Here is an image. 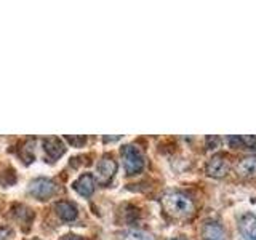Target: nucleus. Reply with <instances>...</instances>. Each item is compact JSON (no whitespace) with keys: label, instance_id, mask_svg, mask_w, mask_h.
<instances>
[{"label":"nucleus","instance_id":"6","mask_svg":"<svg viewBox=\"0 0 256 240\" xmlns=\"http://www.w3.org/2000/svg\"><path fill=\"white\" fill-rule=\"evenodd\" d=\"M229 172V164L226 162L224 156H214L210 162L206 164V173L212 178H224Z\"/></svg>","mask_w":256,"mask_h":240},{"label":"nucleus","instance_id":"1","mask_svg":"<svg viewBox=\"0 0 256 240\" xmlns=\"http://www.w3.org/2000/svg\"><path fill=\"white\" fill-rule=\"evenodd\" d=\"M162 206L165 213L174 220H188L196 212L192 198L180 190L166 192L162 198Z\"/></svg>","mask_w":256,"mask_h":240},{"label":"nucleus","instance_id":"17","mask_svg":"<svg viewBox=\"0 0 256 240\" xmlns=\"http://www.w3.org/2000/svg\"><path fill=\"white\" fill-rule=\"evenodd\" d=\"M172 240H184V238H172Z\"/></svg>","mask_w":256,"mask_h":240},{"label":"nucleus","instance_id":"10","mask_svg":"<svg viewBox=\"0 0 256 240\" xmlns=\"http://www.w3.org/2000/svg\"><path fill=\"white\" fill-rule=\"evenodd\" d=\"M236 172L242 178H252L256 174V156H248L238 160L236 166Z\"/></svg>","mask_w":256,"mask_h":240},{"label":"nucleus","instance_id":"9","mask_svg":"<svg viewBox=\"0 0 256 240\" xmlns=\"http://www.w3.org/2000/svg\"><path fill=\"white\" fill-rule=\"evenodd\" d=\"M72 188H74V190L77 192V194H80L82 197H90L93 192H94V180L92 174H82L77 181H74V184H72Z\"/></svg>","mask_w":256,"mask_h":240},{"label":"nucleus","instance_id":"2","mask_svg":"<svg viewBox=\"0 0 256 240\" xmlns=\"http://www.w3.org/2000/svg\"><path fill=\"white\" fill-rule=\"evenodd\" d=\"M122 157L128 174H136L144 168V157L141 150L133 144H126V146L122 148Z\"/></svg>","mask_w":256,"mask_h":240},{"label":"nucleus","instance_id":"15","mask_svg":"<svg viewBox=\"0 0 256 240\" xmlns=\"http://www.w3.org/2000/svg\"><path fill=\"white\" fill-rule=\"evenodd\" d=\"M12 230L6 229V228H0V240H8V237H10Z\"/></svg>","mask_w":256,"mask_h":240},{"label":"nucleus","instance_id":"5","mask_svg":"<svg viewBox=\"0 0 256 240\" xmlns=\"http://www.w3.org/2000/svg\"><path fill=\"white\" fill-rule=\"evenodd\" d=\"M238 230L246 240H256V214L245 213L238 218Z\"/></svg>","mask_w":256,"mask_h":240},{"label":"nucleus","instance_id":"14","mask_svg":"<svg viewBox=\"0 0 256 240\" xmlns=\"http://www.w3.org/2000/svg\"><path fill=\"white\" fill-rule=\"evenodd\" d=\"M66 141H69L76 148H82V144L86 142V136H66Z\"/></svg>","mask_w":256,"mask_h":240},{"label":"nucleus","instance_id":"3","mask_svg":"<svg viewBox=\"0 0 256 240\" xmlns=\"http://www.w3.org/2000/svg\"><path fill=\"white\" fill-rule=\"evenodd\" d=\"M117 172V162L110 156H104L96 165V180L101 186H108Z\"/></svg>","mask_w":256,"mask_h":240},{"label":"nucleus","instance_id":"12","mask_svg":"<svg viewBox=\"0 0 256 240\" xmlns=\"http://www.w3.org/2000/svg\"><path fill=\"white\" fill-rule=\"evenodd\" d=\"M54 208L58 216L64 221H74L77 218V206L70 202H58Z\"/></svg>","mask_w":256,"mask_h":240},{"label":"nucleus","instance_id":"7","mask_svg":"<svg viewBox=\"0 0 256 240\" xmlns=\"http://www.w3.org/2000/svg\"><path fill=\"white\" fill-rule=\"evenodd\" d=\"M204 240H228L226 230L218 221H206L202 228Z\"/></svg>","mask_w":256,"mask_h":240},{"label":"nucleus","instance_id":"16","mask_svg":"<svg viewBox=\"0 0 256 240\" xmlns=\"http://www.w3.org/2000/svg\"><path fill=\"white\" fill-rule=\"evenodd\" d=\"M62 240H82V238L77 237V236H66Z\"/></svg>","mask_w":256,"mask_h":240},{"label":"nucleus","instance_id":"4","mask_svg":"<svg viewBox=\"0 0 256 240\" xmlns=\"http://www.w3.org/2000/svg\"><path fill=\"white\" fill-rule=\"evenodd\" d=\"M56 190V186L52 180H46V178H37L30 182L29 186V194L34 196L38 200H46L50 198Z\"/></svg>","mask_w":256,"mask_h":240},{"label":"nucleus","instance_id":"13","mask_svg":"<svg viewBox=\"0 0 256 240\" xmlns=\"http://www.w3.org/2000/svg\"><path fill=\"white\" fill-rule=\"evenodd\" d=\"M125 240H154L150 234L142 230H130L125 234Z\"/></svg>","mask_w":256,"mask_h":240},{"label":"nucleus","instance_id":"8","mask_svg":"<svg viewBox=\"0 0 256 240\" xmlns=\"http://www.w3.org/2000/svg\"><path fill=\"white\" fill-rule=\"evenodd\" d=\"M44 149H45V154L52 158V162L56 158H60L64 152H66V146H64L62 140L56 138V136H50L44 141Z\"/></svg>","mask_w":256,"mask_h":240},{"label":"nucleus","instance_id":"11","mask_svg":"<svg viewBox=\"0 0 256 240\" xmlns=\"http://www.w3.org/2000/svg\"><path fill=\"white\" fill-rule=\"evenodd\" d=\"M228 142H229V146L234 148V149H240V148L254 149L256 148V136H252V134H245V136H229Z\"/></svg>","mask_w":256,"mask_h":240}]
</instances>
